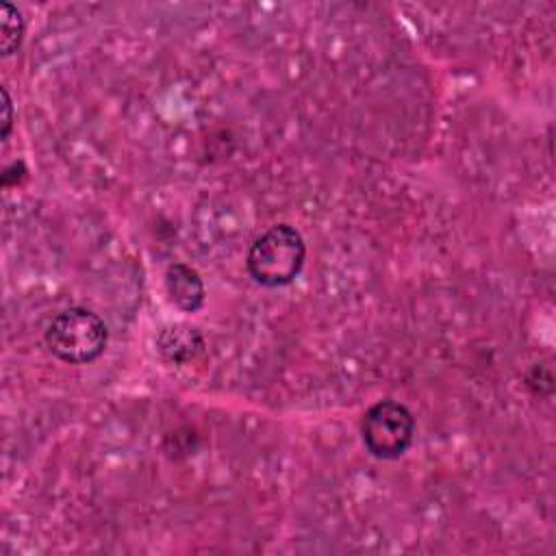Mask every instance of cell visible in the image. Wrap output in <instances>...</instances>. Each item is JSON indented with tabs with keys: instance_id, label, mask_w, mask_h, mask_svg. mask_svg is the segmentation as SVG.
I'll list each match as a JSON object with an SVG mask.
<instances>
[{
	"instance_id": "5",
	"label": "cell",
	"mask_w": 556,
	"mask_h": 556,
	"mask_svg": "<svg viewBox=\"0 0 556 556\" xmlns=\"http://www.w3.org/2000/svg\"><path fill=\"white\" fill-rule=\"evenodd\" d=\"M156 348L165 358L182 363L200 352L202 334L198 332V328H191L187 324H174L161 330Z\"/></svg>"
},
{
	"instance_id": "3",
	"label": "cell",
	"mask_w": 556,
	"mask_h": 556,
	"mask_svg": "<svg viewBox=\"0 0 556 556\" xmlns=\"http://www.w3.org/2000/svg\"><path fill=\"white\" fill-rule=\"evenodd\" d=\"M361 434L367 452L382 460L400 458L413 443L415 417L397 400H378L361 419Z\"/></svg>"
},
{
	"instance_id": "1",
	"label": "cell",
	"mask_w": 556,
	"mask_h": 556,
	"mask_svg": "<svg viewBox=\"0 0 556 556\" xmlns=\"http://www.w3.org/2000/svg\"><path fill=\"white\" fill-rule=\"evenodd\" d=\"M306 243L291 224H276L261 232L248 250V271L263 287H285L302 271Z\"/></svg>"
},
{
	"instance_id": "4",
	"label": "cell",
	"mask_w": 556,
	"mask_h": 556,
	"mask_svg": "<svg viewBox=\"0 0 556 556\" xmlns=\"http://www.w3.org/2000/svg\"><path fill=\"white\" fill-rule=\"evenodd\" d=\"M165 293L169 302L185 313H195L204 304V295H206L200 274L185 263H174L167 267Z\"/></svg>"
},
{
	"instance_id": "7",
	"label": "cell",
	"mask_w": 556,
	"mask_h": 556,
	"mask_svg": "<svg viewBox=\"0 0 556 556\" xmlns=\"http://www.w3.org/2000/svg\"><path fill=\"white\" fill-rule=\"evenodd\" d=\"M2 104H4V119H2V139L7 141L9 132H11V124H13V104L9 98L7 87H2Z\"/></svg>"
},
{
	"instance_id": "6",
	"label": "cell",
	"mask_w": 556,
	"mask_h": 556,
	"mask_svg": "<svg viewBox=\"0 0 556 556\" xmlns=\"http://www.w3.org/2000/svg\"><path fill=\"white\" fill-rule=\"evenodd\" d=\"M24 35V17L11 2H2L0 9V50L2 54H11Z\"/></svg>"
},
{
	"instance_id": "2",
	"label": "cell",
	"mask_w": 556,
	"mask_h": 556,
	"mask_svg": "<svg viewBox=\"0 0 556 556\" xmlns=\"http://www.w3.org/2000/svg\"><path fill=\"white\" fill-rule=\"evenodd\" d=\"M109 341L106 324L85 306H70L52 317L46 328L48 350L63 363L85 365L102 356Z\"/></svg>"
}]
</instances>
